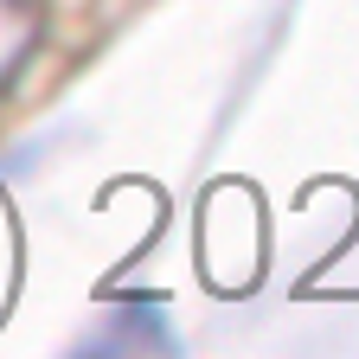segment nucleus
Instances as JSON below:
<instances>
[{"mask_svg":"<svg viewBox=\"0 0 359 359\" xmlns=\"http://www.w3.org/2000/svg\"><path fill=\"white\" fill-rule=\"evenodd\" d=\"M32 45H39V7L32 0H0V90L20 77Z\"/></svg>","mask_w":359,"mask_h":359,"instance_id":"f257e3e1","label":"nucleus"}]
</instances>
